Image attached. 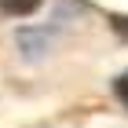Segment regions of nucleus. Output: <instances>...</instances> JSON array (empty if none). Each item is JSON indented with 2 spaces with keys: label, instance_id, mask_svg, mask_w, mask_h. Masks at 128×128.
<instances>
[{
  "label": "nucleus",
  "instance_id": "nucleus-1",
  "mask_svg": "<svg viewBox=\"0 0 128 128\" xmlns=\"http://www.w3.org/2000/svg\"><path fill=\"white\" fill-rule=\"evenodd\" d=\"M44 0H0V15L8 18H30L33 11H40Z\"/></svg>",
  "mask_w": 128,
  "mask_h": 128
},
{
  "label": "nucleus",
  "instance_id": "nucleus-2",
  "mask_svg": "<svg viewBox=\"0 0 128 128\" xmlns=\"http://www.w3.org/2000/svg\"><path fill=\"white\" fill-rule=\"evenodd\" d=\"M114 95H117V102H121V106L128 110V70L114 77Z\"/></svg>",
  "mask_w": 128,
  "mask_h": 128
},
{
  "label": "nucleus",
  "instance_id": "nucleus-3",
  "mask_svg": "<svg viewBox=\"0 0 128 128\" xmlns=\"http://www.w3.org/2000/svg\"><path fill=\"white\" fill-rule=\"evenodd\" d=\"M114 30H117V37L128 40V18H121V15H117V18H114Z\"/></svg>",
  "mask_w": 128,
  "mask_h": 128
}]
</instances>
